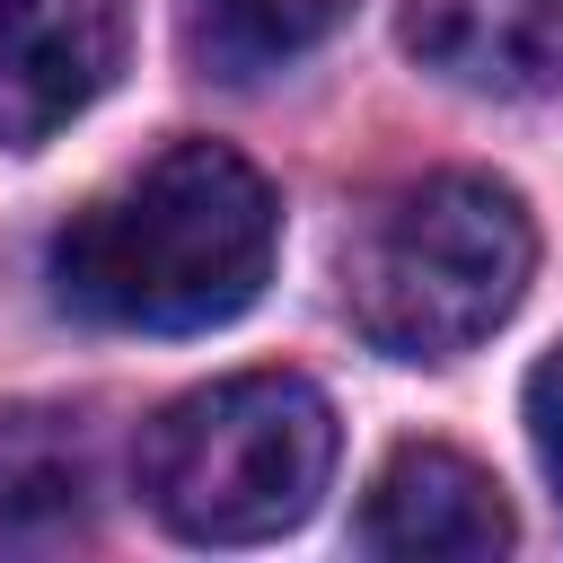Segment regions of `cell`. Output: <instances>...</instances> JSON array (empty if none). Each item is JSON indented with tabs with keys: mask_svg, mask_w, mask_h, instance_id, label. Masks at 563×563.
Listing matches in <instances>:
<instances>
[{
	"mask_svg": "<svg viewBox=\"0 0 563 563\" xmlns=\"http://www.w3.org/2000/svg\"><path fill=\"white\" fill-rule=\"evenodd\" d=\"M334 405L299 369H238L185 387L132 449L150 519L185 545H273L334 484Z\"/></svg>",
	"mask_w": 563,
	"mask_h": 563,
	"instance_id": "obj_3",
	"label": "cell"
},
{
	"mask_svg": "<svg viewBox=\"0 0 563 563\" xmlns=\"http://www.w3.org/2000/svg\"><path fill=\"white\" fill-rule=\"evenodd\" d=\"M343 18H352V0H185V44L211 79L246 88V79L308 62Z\"/></svg>",
	"mask_w": 563,
	"mask_h": 563,
	"instance_id": "obj_8",
	"label": "cell"
},
{
	"mask_svg": "<svg viewBox=\"0 0 563 563\" xmlns=\"http://www.w3.org/2000/svg\"><path fill=\"white\" fill-rule=\"evenodd\" d=\"M405 44L422 70L475 97L563 88V0H405Z\"/></svg>",
	"mask_w": 563,
	"mask_h": 563,
	"instance_id": "obj_6",
	"label": "cell"
},
{
	"mask_svg": "<svg viewBox=\"0 0 563 563\" xmlns=\"http://www.w3.org/2000/svg\"><path fill=\"white\" fill-rule=\"evenodd\" d=\"M519 537L493 466H475L449 440H405L369 475L361 501V545L387 563H493Z\"/></svg>",
	"mask_w": 563,
	"mask_h": 563,
	"instance_id": "obj_5",
	"label": "cell"
},
{
	"mask_svg": "<svg viewBox=\"0 0 563 563\" xmlns=\"http://www.w3.org/2000/svg\"><path fill=\"white\" fill-rule=\"evenodd\" d=\"M519 413H528V449H537V466H545V484L563 493V343L528 369V396H519Z\"/></svg>",
	"mask_w": 563,
	"mask_h": 563,
	"instance_id": "obj_9",
	"label": "cell"
},
{
	"mask_svg": "<svg viewBox=\"0 0 563 563\" xmlns=\"http://www.w3.org/2000/svg\"><path fill=\"white\" fill-rule=\"evenodd\" d=\"M537 273L528 202L484 167H431L343 238V317L387 361H457L501 334Z\"/></svg>",
	"mask_w": 563,
	"mask_h": 563,
	"instance_id": "obj_2",
	"label": "cell"
},
{
	"mask_svg": "<svg viewBox=\"0 0 563 563\" xmlns=\"http://www.w3.org/2000/svg\"><path fill=\"white\" fill-rule=\"evenodd\" d=\"M97 519V449L62 405L0 413V554H53Z\"/></svg>",
	"mask_w": 563,
	"mask_h": 563,
	"instance_id": "obj_7",
	"label": "cell"
},
{
	"mask_svg": "<svg viewBox=\"0 0 563 563\" xmlns=\"http://www.w3.org/2000/svg\"><path fill=\"white\" fill-rule=\"evenodd\" d=\"M123 70V0H0V150H44Z\"/></svg>",
	"mask_w": 563,
	"mask_h": 563,
	"instance_id": "obj_4",
	"label": "cell"
},
{
	"mask_svg": "<svg viewBox=\"0 0 563 563\" xmlns=\"http://www.w3.org/2000/svg\"><path fill=\"white\" fill-rule=\"evenodd\" d=\"M282 202L229 141H176L88 194L53 238V299L123 334H202L264 299Z\"/></svg>",
	"mask_w": 563,
	"mask_h": 563,
	"instance_id": "obj_1",
	"label": "cell"
}]
</instances>
